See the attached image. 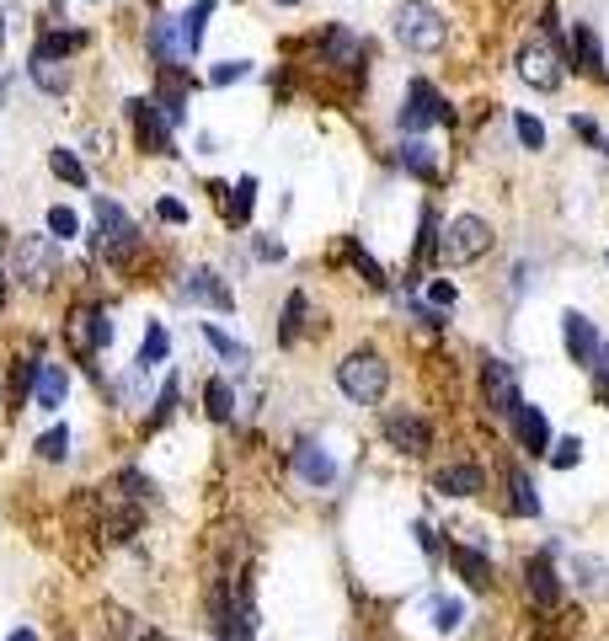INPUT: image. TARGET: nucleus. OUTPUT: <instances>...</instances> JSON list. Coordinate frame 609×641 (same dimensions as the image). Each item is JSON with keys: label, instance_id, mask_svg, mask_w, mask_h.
Wrapping results in <instances>:
<instances>
[{"label": "nucleus", "instance_id": "f257e3e1", "mask_svg": "<svg viewBox=\"0 0 609 641\" xmlns=\"http://www.w3.org/2000/svg\"><path fill=\"white\" fill-rule=\"evenodd\" d=\"M337 385H342V396L358 401V406H374L390 390V369H385V358L380 353H369V348H358L348 353L337 364Z\"/></svg>", "mask_w": 609, "mask_h": 641}, {"label": "nucleus", "instance_id": "f03ea898", "mask_svg": "<svg viewBox=\"0 0 609 641\" xmlns=\"http://www.w3.org/2000/svg\"><path fill=\"white\" fill-rule=\"evenodd\" d=\"M396 38L412 54H439L449 43V22L428 6V0H401L396 6Z\"/></svg>", "mask_w": 609, "mask_h": 641}, {"label": "nucleus", "instance_id": "7ed1b4c3", "mask_svg": "<svg viewBox=\"0 0 609 641\" xmlns=\"http://www.w3.org/2000/svg\"><path fill=\"white\" fill-rule=\"evenodd\" d=\"M444 262H455V268H465V262H481L492 252V225L481 220V214H460V220H449L444 230Z\"/></svg>", "mask_w": 609, "mask_h": 641}, {"label": "nucleus", "instance_id": "20e7f679", "mask_svg": "<svg viewBox=\"0 0 609 641\" xmlns=\"http://www.w3.org/2000/svg\"><path fill=\"white\" fill-rule=\"evenodd\" d=\"M65 342H70L75 358H97L107 342H113V321H107L97 305H75L65 316Z\"/></svg>", "mask_w": 609, "mask_h": 641}, {"label": "nucleus", "instance_id": "39448f33", "mask_svg": "<svg viewBox=\"0 0 609 641\" xmlns=\"http://www.w3.org/2000/svg\"><path fill=\"white\" fill-rule=\"evenodd\" d=\"M97 230H102L97 241H102L107 262H129V257L139 252V225L118 209L113 198H97Z\"/></svg>", "mask_w": 609, "mask_h": 641}, {"label": "nucleus", "instance_id": "423d86ee", "mask_svg": "<svg viewBox=\"0 0 609 641\" xmlns=\"http://www.w3.org/2000/svg\"><path fill=\"white\" fill-rule=\"evenodd\" d=\"M17 278H27V289H49L59 278V241L54 236H22L17 241Z\"/></svg>", "mask_w": 609, "mask_h": 641}, {"label": "nucleus", "instance_id": "0eeeda50", "mask_svg": "<svg viewBox=\"0 0 609 641\" xmlns=\"http://www.w3.org/2000/svg\"><path fill=\"white\" fill-rule=\"evenodd\" d=\"M519 75L535 91H556L561 86V54L551 49V38H529L519 49Z\"/></svg>", "mask_w": 609, "mask_h": 641}, {"label": "nucleus", "instance_id": "6e6552de", "mask_svg": "<svg viewBox=\"0 0 609 641\" xmlns=\"http://www.w3.org/2000/svg\"><path fill=\"white\" fill-rule=\"evenodd\" d=\"M428 123H449V107L428 81H412L406 86V107H401V129L417 134V129H428Z\"/></svg>", "mask_w": 609, "mask_h": 641}, {"label": "nucleus", "instance_id": "1a4fd4ad", "mask_svg": "<svg viewBox=\"0 0 609 641\" xmlns=\"http://www.w3.org/2000/svg\"><path fill=\"white\" fill-rule=\"evenodd\" d=\"M481 390H487V406L497 417H513V406H519V374H513V364H503V358H487V369H481Z\"/></svg>", "mask_w": 609, "mask_h": 641}, {"label": "nucleus", "instance_id": "9d476101", "mask_svg": "<svg viewBox=\"0 0 609 641\" xmlns=\"http://www.w3.org/2000/svg\"><path fill=\"white\" fill-rule=\"evenodd\" d=\"M129 118L139 129V145H145L150 155H177V145H171V123L155 102H129Z\"/></svg>", "mask_w": 609, "mask_h": 641}, {"label": "nucleus", "instance_id": "9b49d317", "mask_svg": "<svg viewBox=\"0 0 609 641\" xmlns=\"http://www.w3.org/2000/svg\"><path fill=\"white\" fill-rule=\"evenodd\" d=\"M321 59H326V65H332L337 75H358V65H364V43H358L348 27H326Z\"/></svg>", "mask_w": 609, "mask_h": 641}, {"label": "nucleus", "instance_id": "f8f14e48", "mask_svg": "<svg viewBox=\"0 0 609 641\" xmlns=\"http://www.w3.org/2000/svg\"><path fill=\"white\" fill-rule=\"evenodd\" d=\"M385 439L396 444L401 455H428L433 433H428L423 417H412V412H390V417H385Z\"/></svg>", "mask_w": 609, "mask_h": 641}, {"label": "nucleus", "instance_id": "ddd939ff", "mask_svg": "<svg viewBox=\"0 0 609 641\" xmlns=\"http://www.w3.org/2000/svg\"><path fill=\"white\" fill-rule=\"evenodd\" d=\"M182 289H187V300H198V305H209V310H236V294H230V284L214 268H193Z\"/></svg>", "mask_w": 609, "mask_h": 641}, {"label": "nucleus", "instance_id": "4468645a", "mask_svg": "<svg viewBox=\"0 0 609 641\" xmlns=\"http://www.w3.org/2000/svg\"><path fill=\"white\" fill-rule=\"evenodd\" d=\"M561 337H567V353H572V364H593V353H599V332H593V321L583 316V310H567L561 316Z\"/></svg>", "mask_w": 609, "mask_h": 641}, {"label": "nucleus", "instance_id": "2eb2a0df", "mask_svg": "<svg viewBox=\"0 0 609 641\" xmlns=\"http://www.w3.org/2000/svg\"><path fill=\"white\" fill-rule=\"evenodd\" d=\"M294 471H300V481H310V487H332L337 481V460L326 455L321 444H294Z\"/></svg>", "mask_w": 609, "mask_h": 641}, {"label": "nucleus", "instance_id": "dca6fc26", "mask_svg": "<svg viewBox=\"0 0 609 641\" xmlns=\"http://www.w3.org/2000/svg\"><path fill=\"white\" fill-rule=\"evenodd\" d=\"M513 428H519V444L529 449V455H545V449H551V422H545L540 406L519 401L513 406Z\"/></svg>", "mask_w": 609, "mask_h": 641}, {"label": "nucleus", "instance_id": "f3484780", "mask_svg": "<svg viewBox=\"0 0 609 641\" xmlns=\"http://www.w3.org/2000/svg\"><path fill=\"white\" fill-rule=\"evenodd\" d=\"M33 396H38V406H43V412H59V406H65V396H70V374L59 369V364H38Z\"/></svg>", "mask_w": 609, "mask_h": 641}, {"label": "nucleus", "instance_id": "a211bd4d", "mask_svg": "<svg viewBox=\"0 0 609 641\" xmlns=\"http://www.w3.org/2000/svg\"><path fill=\"white\" fill-rule=\"evenodd\" d=\"M433 487H439L444 497H476V492H481V465H471V460L444 465V471L433 476Z\"/></svg>", "mask_w": 609, "mask_h": 641}, {"label": "nucleus", "instance_id": "6ab92c4d", "mask_svg": "<svg viewBox=\"0 0 609 641\" xmlns=\"http://www.w3.org/2000/svg\"><path fill=\"white\" fill-rule=\"evenodd\" d=\"M38 91H49V97H65L70 91V65L65 59H49V54H33V65H27Z\"/></svg>", "mask_w": 609, "mask_h": 641}, {"label": "nucleus", "instance_id": "aec40b11", "mask_svg": "<svg viewBox=\"0 0 609 641\" xmlns=\"http://www.w3.org/2000/svg\"><path fill=\"white\" fill-rule=\"evenodd\" d=\"M209 11H214V0H193V11H182V17H177V43H182V59H193V54H198V43H203V22H209Z\"/></svg>", "mask_w": 609, "mask_h": 641}, {"label": "nucleus", "instance_id": "412c9836", "mask_svg": "<svg viewBox=\"0 0 609 641\" xmlns=\"http://www.w3.org/2000/svg\"><path fill=\"white\" fill-rule=\"evenodd\" d=\"M572 54H577V65H583V75L604 81V49H599V38H593V27H577L572 33Z\"/></svg>", "mask_w": 609, "mask_h": 641}, {"label": "nucleus", "instance_id": "4be33fe9", "mask_svg": "<svg viewBox=\"0 0 609 641\" xmlns=\"http://www.w3.org/2000/svg\"><path fill=\"white\" fill-rule=\"evenodd\" d=\"M524 572H529V599H535V604H556L561 599V583H556V572H551V561H545V556H535Z\"/></svg>", "mask_w": 609, "mask_h": 641}, {"label": "nucleus", "instance_id": "5701e85b", "mask_svg": "<svg viewBox=\"0 0 609 641\" xmlns=\"http://www.w3.org/2000/svg\"><path fill=\"white\" fill-rule=\"evenodd\" d=\"M150 54L161 59V65H182V43H177V22L171 17L150 22Z\"/></svg>", "mask_w": 609, "mask_h": 641}, {"label": "nucleus", "instance_id": "b1692460", "mask_svg": "<svg viewBox=\"0 0 609 641\" xmlns=\"http://www.w3.org/2000/svg\"><path fill=\"white\" fill-rule=\"evenodd\" d=\"M449 561L465 572V583H471V588H492V561L481 556V551H471V545H455V551H449Z\"/></svg>", "mask_w": 609, "mask_h": 641}, {"label": "nucleus", "instance_id": "393cba45", "mask_svg": "<svg viewBox=\"0 0 609 641\" xmlns=\"http://www.w3.org/2000/svg\"><path fill=\"white\" fill-rule=\"evenodd\" d=\"M508 492H513V513H524V519H535V513H540V497H535L529 471H508Z\"/></svg>", "mask_w": 609, "mask_h": 641}, {"label": "nucleus", "instance_id": "a878e982", "mask_svg": "<svg viewBox=\"0 0 609 641\" xmlns=\"http://www.w3.org/2000/svg\"><path fill=\"white\" fill-rule=\"evenodd\" d=\"M401 166L412 171V177H433V150L423 145V139H406V145H401Z\"/></svg>", "mask_w": 609, "mask_h": 641}, {"label": "nucleus", "instance_id": "bb28decb", "mask_svg": "<svg viewBox=\"0 0 609 641\" xmlns=\"http://www.w3.org/2000/svg\"><path fill=\"white\" fill-rule=\"evenodd\" d=\"M203 401H209V417H214V422H230V412H236V396H230V385H225V380H209Z\"/></svg>", "mask_w": 609, "mask_h": 641}, {"label": "nucleus", "instance_id": "cd10ccee", "mask_svg": "<svg viewBox=\"0 0 609 641\" xmlns=\"http://www.w3.org/2000/svg\"><path fill=\"white\" fill-rule=\"evenodd\" d=\"M49 166H54V177H65V182H75V187H86V166L75 161V150H49Z\"/></svg>", "mask_w": 609, "mask_h": 641}, {"label": "nucleus", "instance_id": "c85d7f7f", "mask_svg": "<svg viewBox=\"0 0 609 641\" xmlns=\"http://www.w3.org/2000/svg\"><path fill=\"white\" fill-rule=\"evenodd\" d=\"M134 529H139V508H123V513H113V519H102V535L107 540H134Z\"/></svg>", "mask_w": 609, "mask_h": 641}, {"label": "nucleus", "instance_id": "c756f323", "mask_svg": "<svg viewBox=\"0 0 609 641\" xmlns=\"http://www.w3.org/2000/svg\"><path fill=\"white\" fill-rule=\"evenodd\" d=\"M166 348H171V342H166V326H150V332H145V342H139V369L161 364V358H166Z\"/></svg>", "mask_w": 609, "mask_h": 641}, {"label": "nucleus", "instance_id": "7c9ffc66", "mask_svg": "<svg viewBox=\"0 0 609 641\" xmlns=\"http://www.w3.org/2000/svg\"><path fill=\"white\" fill-rule=\"evenodd\" d=\"M433 246H439V214L423 209V236H417V268H428V262H433Z\"/></svg>", "mask_w": 609, "mask_h": 641}, {"label": "nucleus", "instance_id": "2f4dec72", "mask_svg": "<svg viewBox=\"0 0 609 641\" xmlns=\"http://www.w3.org/2000/svg\"><path fill=\"white\" fill-rule=\"evenodd\" d=\"M300 326H305V294H289L284 326H278V342H294V337H300Z\"/></svg>", "mask_w": 609, "mask_h": 641}, {"label": "nucleus", "instance_id": "473e14b6", "mask_svg": "<svg viewBox=\"0 0 609 641\" xmlns=\"http://www.w3.org/2000/svg\"><path fill=\"white\" fill-rule=\"evenodd\" d=\"M433 625H439V631H460V625H465V604L460 599H433Z\"/></svg>", "mask_w": 609, "mask_h": 641}, {"label": "nucleus", "instance_id": "72a5a7b5", "mask_svg": "<svg viewBox=\"0 0 609 641\" xmlns=\"http://www.w3.org/2000/svg\"><path fill=\"white\" fill-rule=\"evenodd\" d=\"M70 49H81V38H75V33H43V38H38V49H33V54H49V59H65Z\"/></svg>", "mask_w": 609, "mask_h": 641}, {"label": "nucleus", "instance_id": "f704fd0d", "mask_svg": "<svg viewBox=\"0 0 609 641\" xmlns=\"http://www.w3.org/2000/svg\"><path fill=\"white\" fill-rule=\"evenodd\" d=\"M203 337H209V348L220 353V358H230V364H246V348H241V342H230L220 326H203Z\"/></svg>", "mask_w": 609, "mask_h": 641}, {"label": "nucleus", "instance_id": "c9c22d12", "mask_svg": "<svg viewBox=\"0 0 609 641\" xmlns=\"http://www.w3.org/2000/svg\"><path fill=\"white\" fill-rule=\"evenodd\" d=\"M49 236L54 241H75L81 236V220H75L70 209H49Z\"/></svg>", "mask_w": 609, "mask_h": 641}, {"label": "nucleus", "instance_id": "e433bc0d", "mask_svg": "<svg viewBox=\"0 0 609 641\" xmlns=\"http://www.w3.org/2000/svg\"><path fill=\"white\" fill-rule=\"evenodd\" d=\"M38 455H43V460H65V455H70V433H65V428H49V433L38 439Z\"/></svg>", "mask_w": 609, "mask_h": 641}, {"label": "nucleus", "instance_id": "4c0bfd02", "mask_svg": "<svg viewBox=\"0 0 609 641\" xmlns=\"http://www.w3.org/2000/svg\"><path fill=\"white\" fill-rule=\"evenodd\" d=\"M252 203H257V182H252V177H241V187H236V203H230L236 225H246V220H252Z\"/></svg>", "mask_w": 609, "mask_h": 641}, {"label": "nucleus", "instance_id": "58836bf2", "mask_svg": "<svg viewBox=\"0 0 609 641\" xmlns=\"http://www.w3.org/2000/svg\"><path fill=\"white\" fill-rule=\"evenodd\" d=\"M513 129H519V139H524V150H545V129H540V118H529V113H519V118H513Z\"/></svg>", "mask_w": 609, "mask_h": 641}, {"label": "nucleus", "instance_id": "ea45409f", "mask_svg": "<svg viewBox=\"0 0 609 641\" xmlns=\"http://www.w3.org/2000/svg\"><path fill=\"white\" fill-rule=\"evenodd\" d=\"M545 455H551V465H556V471H572V465H577V455H583V444H577V439H561V444H551V449H545Z\"/></svg>", "mask_w": 609, "mask_h": 641}, {"label": "nucleus", "instance_id": "a19ab883", "mask_svg": "<svg viewBox=\"0 0 609 641\" xmlns=\"http://www.w3.org/2000/svg\"><path fill=\"white\" fill-rule=\"evenodd\" d=\"M577 572H583V588H588V593H609V572H604V561H577Z\"/></svg>", "mask_w": 609, "mask_h": 641}, {"label": "nucleus", "instance_id": "79ce46f5", "mask_svg": "<svg viewBox=\"0 0 609 641\" xmlns=\"http://www.w3.org/2000/svg\"><path fill=\"white\" fill-rule=\"evenodd\" d=\"M246 75H252V65H246V59H225V65H214L209 81H214V86H230V81H246Z\"/></svg>", "mask_w": 609, "mask_h": 641}, {"label": "nucleus", "instance_id": "37998d69", "mask_svg": "<svg viewBox=\"0 0 609 641\" xmlns=\"http://www.w3.org/2000/svg\"><path fill=\"white\" fill-rule=\"evenodd\" d=\"M33 380H38V364L27 358V364H17V380H11V390H17V406L33 396Z\"/></svg>", "mask_w": 609, "mask_h": 641}, {"label": "nucleus", "instance_id": "c03bdc74", "mask_svg": "<svg viewBox=\"0 0 609 641\" xmlns=\"http://www.w3.org/2000/svg\"><path fill=\"white\" fill-rule=\"evenodd\" d=\"M171 412H177V374L161 385V401H155V422H166Z\"/></svg>", "mask_w": 609, "mask_h": 641}, {"label": "nucleus", "instance_id": "a18cd8bd", "mask_svg": "<svg viewBox=\"0 0 609 641\" xmlns=\"http://www.w3.org/2000/svg\"><path fill=\"white\" fill-rule=\"evenodd\" d=\"M572 129H577V134H583V139H588V145H593V150H604V155H609V139L599 134V123H593V118H572Z\"/></svg>", "mask_w": 609, "mask_h": 641}, {"label": "nucleus", "instance_id": "49530a36", "mask_svg": "<svg viewBox=\"0 0 609 641\" xmlns=\"http://www.w3.org/2000/svg\"><path fill=\"white\" fill-rule=\"evenodd\" d=\"M593 380H599V390H609V342H599V353H593Z\"/></svg>", "mask_w": 609, "mask_h": 641}, {"label": "nucleus", "instance_id": "de8ad7c7", "mask_svg": "<svg viewBox=\"0 0 609 641\" xmlns=\"http://www.w3.org/2000/svg\"><path fill=\"white\" fill-rule=\"evenodd\" d=\"M353 262H358V273H364V284L385 289V278H380V262H374V257H364V252H353Z\"/></svg>", "mask_w": 609, "mask_h": 641}, {"label": "nucleus", "instance_id": "09e8293b", "mask_svg": "<svg viewBox=\"0 0 609 641\" xmlns=\"http://www.w3.org/2000/svg\"><path fill=\"white\" fill-rule=\"evenodd\" d=\"M118 487H123V492H129V497H134V503H139V497H145V492H150V481H145V476H139V471H123V476H118Z\"/></svg>", "mask_w": 609, "mask_h": 641}, {"label": "nucleus", "instance_id": "8fccbe9b", "mask_svg": "<svg viewBox=\"0 0 609 641\" xmlns=\"http://www.w3.org/2000/svg\"><path fill=\"white\" fill-rule=\"evenodd\" d=\"M161 220L166 225H187V209H182L177 198H161Z\"/></svg>", "mask_w": 609, "mask_h": 641}, {"label": "nucleus", "instance_id": "3c124183", "mask_svg": "<svg viewBox=\"0 0 609 641\" xmlns=\"http://www.w3.org/2000/svg\"><path fill=\"white\" fill-rule=\"evenodd\" d=\"M428 300L439 305V310H449V305H455V284H444V278H439V284L428 289Z\"/></svg>", "mask_w": 609, "mask_h": 641}, {"label": "nucleus", "instance_id": "603ef678", "mask_svg": "<svg viewBox=\"0 0 609 641\" xmlns=\"http://www.w3.org/2000/svg\"><path fill=\"white\" fill-rule=\"evenodd\" d=\"M257 257H268V262H278V257H284V246H273V241H257Z\"/></svg>", "mask_w": 609, "mask_h": 641}, {"label": "nucleus", "instance_id": "864d4df0", "mask_svg": "<svg viewBox=\"0 0 609 641\" xmlns=\"http://www.w3.org/2000/svg\"><path fill=\"white\" fill-rule=\"evenodd\" d=\"M129 641H166L161 631H145V625H139V631H129Z\"/></svg>", "mask_w": 609, "mask_h": 641}, {"label": "nucleus", "instance_id": "5fc2aeb1", "mask_svg": "<svg viewBox=\"0 0 609 641\" xmlns=\"http://www.w3.org/2000/svg\"><path fill=\"white\" fill-rule=\"evenodd\" d=\"M0 49H6V11H0Z\"/></svg>", "mask_w": 609, "mask_h": 641}, {"label": "nucleus", "instance_id": "6e6d98bb", "mask_svg": "<svg viewBox=\"0 0 609 641\" xmlns=\"http://www.w3.org/2000/svg\"><path fill=\"white\" fill-rule=\"evenodd\" d=\"M11 641H38V636H33V631H17V636H11Z\"/></svg>", "mask_w": 609, "mask_h": 641}, {"label": "nucleus", "instance_id": "4d7b16f0", "mask_svg": "<svg viewBox=\"0 0 609 641\" xmlns=\"http://www.w3.org/2000/svg\"><path fill=\"white\" fill-rule=\"evenodd\" d=\"M273 6H300V0H273Z\"/></svg>", "mask_w": 609, "mask_h": 641}, {"label": "nucleus", "instance_id": "13d9d810", "mask_svg": "<svg viewBox=\"0 0 609 641\" xmlns=\"http://www.w3.org/2000/svg\"><path fill=\"white\" fill-rule=\"evenodd\" d=\"M0 107H6V81H0Z\"/></svg>", "mask_w": 609, "mask_h": 641}, {"label": "nucleus", "instance_id": "bf43d9fd", "mask_svg": "<svg viewBox=\"0 0 609 641\" xmlns=\"http://www.w3.org/2000/svg\"><path fill=\"white\" fill-rule=\"evenodd\" d=\"M0 300H6V284H0Z\"/></svg>", "mask_w": 609, "mask_h": 641}]
</instances>
